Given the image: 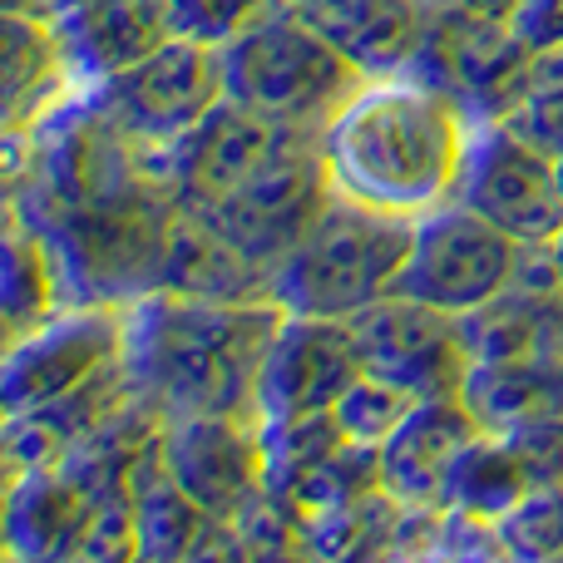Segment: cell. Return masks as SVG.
<instances>
[{"label":"cell","instance_id":"obj_11","mask_svg":"<svg viewBox=\"0 0 563 563\" xmlns=\"http://www.w3.org/2000/svg\"><path fill=\"white\" fill-rule=\"evenodd\" d=\"M297 139H307V134L282 129L273 119L223 99V104L198 129H188L184 139H174V144H164V148H144V174L154 178L168 198L213 203V198L243 188L253 174H263L282 148H291Z\"/></svg>","mask_w":563,"mask_h":563},{"label":"cell","instance_id":"obj_1","mask_svg":"<svg viewBox=\"0 0 563 563\" xmlns=\"http://www.w3.org/2000/svg\"><path fill=\"white\" fill-rule=\"evenodd\" d=\"M470 124L475 119L416 69L361 79L317 139L331 194L416 223L455 198Z\"/></svg>","mask_w":563,"mask_h":563},{"label":"cell","instance_id":"obj_26","mask_svg":"<svg viewBox=\"0 0 563 563\" xmlns=\"http://www.w3.org/2000/svg\"><path fill=\"white\" fill-rule=\"evenodd\" d=\"M273 5L277 0H168V20H174V35L203 40V45L223 49L228 40H238Z\"/></svg>","mask_w":563,"mask_h":563},{"label":"cell","instance_id":"obj_33","mask_svg":"<svg viewBox=\"0 0 563 563\" xmlns=\"http://www.w3.org/2000/svg\"><path fill=\"white\" fill-rule=\"evenodd\" d=\"M559 188H563V154H559Z\"/></svg>","mask_w":563,"mask_h":563},{"label":"cell","instance_id":"obj_2","mask_svg":"<svg viewBox=\"0 0 563 563\" xmlns=\"http://www.w3.org/2000/svg\"><path fill=\"white\" fill-rule=\"evenodd\" d=\"M277 321L282 307L267 297L218 301L154 287L124 307L119 376L164 420L257 416V371Z\"/></svg>","mask_w":563,"mask_h":563},{"label":"cell","instance_id":"obj_14","mask_svg":"<svg viewBox=\"0 0 563 563\" xmlns=\"http://www.w3.org/2000/svg\"><path fill=\"white\" fill-rule=\"evenodd\" d=\"M356 376H361V351L356 336H351V321L282 311L273 341H267L263 371H257L253 410L263 426L327 416Z\"/></svg>","mask_w":563,"mask_h":563},{"label":"cell","instance_id":"obj_9","mask_svg":"<svg viewBox=\"0 0 563 563\" xmlns=\"http://www.w3.org/2000/svg\"><path fill=\"white\" fill-rule=\"evenodd\" d=\"M410 69L445 89L470 119H509L529 99V45L509 20L470 15L445 0H430V25Z\"/></svg>","mask_w":563,"mask_h":563},{"label":"cell","instance_id":"obj_18","mask_svg":"<svg viewBox=\"0 0 563 563\" xmlns=\"http://www.w3.org/2000/svg\"><path fill=\"white\" fill-rule=\"evenodd\" d=\"M154 287L178 291V297L257 301V297H267V273L238 253L233 238L203 208L174 198L164 218V238H158Z\"/></svg>","mask_w":563,"mask_h":563},{"label":"cell","instance_id":"obj_21","mask_svg":"<svg viewBox=\"0 0 563 563\" xmlns=\"http://www.w3.org/2000/svg\"><path fill=\"white\" fill-rule=\"evenodd\" d=\"M465 406L485 430H505L534 416H563V361H505V366H470Z\"/></svg>","mask_w":563,"mask_h":563},{"label":"cell","instance_id":"obj_22","mask_svg":"<svg viewBox=\"0 0 563 563\" xmlns=\"http://www.w3.org/2000/svg\"><path fill=\"white\" fill-rule=\"evenodd\" d=\"M59 307V277L49 243L20 203L0 208V317L10 327H35Z\"/></svg>","mask_w":563,"mask_h":563},{"label":"cell","instance_id":"obj_10","mask_svg":"<svg viewBox=\"0 0 563 563\" xmlns=\"http://www.w3.org/2000/svg\"><path fill=\"white\" fill-rule=\"evenodd\" d=\"M351 321V336L361 351V371L400 386L416 400L460 396L470 380V346L460 317L440 307H426L416 297L386 291L380 301L361 307Z\"/></svg>","mask_w":563,"mask_h":563},{"label":"cell","instance_id":"obj_32","mask_svg":"<svg viewBox=\"0 0 563 563\" xmlns=\"http://www.w3.org/2000/svg\"><path fill=\"white\" fill-rule=\"evenodd\" d=\"M15 331H20V327H10V321H5V317H0V351H5V346H10V336H15Z\"/></svg>","mask_w":563,"mask_h":563},{"label":"cell","instance_id":"obj_5","mask_svg":"<svg viewBox=\"0 0 563 563\" xmlns=\"http://www.w3.org/2000/svg\"><path fill=\"white\" fill-rule=\"evenodd\" d=\"M124 361V307H55L0 351V416H30L109 380Z\"/></svg>","mask_w":563,"mask_h":563},{"label":"cell","instance_id":"obj_6","mask_svg":"<svg viewBox=\"0 0 563 563\" xmlns=\"http://www.w3.org/2000/svg\"><path fill=\"white\" fill-rule=\"evenodd\" d=\"M455 203L489 218L519 247H544L563 228L559 158L509 119H475L460 158Z\"/></svg>","mask_w":563,"mask_h":563},{"label":"cell","instance_id":"obj_20","mask_svg":"<svg viewBox=\"0 0 563 563\" xmlns=\"http://www.w3.org/2000/svg\"><path fill=\"white\" fill-rule=\"evenodd\" d=\"M95 499L65 465L15 475L5 485V559H75Z\"/></svg>","mask_w":563,"mask_h":563},{"label":"cell","instance_id":"obj_25","mask_svg":"<svg viewBox=\"0 0 563 563\" xmlns=\"http://www.w3.org/2000/svg\"><path fill=\"white\" fill-rule=\"evenodd\" d=\"M495 539L509 559H563V485H529L495 525Z\"/></svg>","mask_w":563,"mask_h":563},{"label":"cell","instance_id":"obj_12","mask_svg":"<svg viewBox=\"0 0 563 563\" xmlns=\"http://www.w3.org/2000/svg\"><path fill=\"white\" fill-rule=\"evenodd\" d=\"M331 198L327 168H321L317 139H297L291 148H282L263 174H253L243 188L198 203L247 257L253 267L273 273L287 257V247L301 238V228L321 213V203Z\"/></svg>","mask_w":563,"mask_h":563},{"label":"cell","instance_id":"obj_30","mask_svg":"<svg viewBox=\"0 0 563 563\" xmlns=\"http://www.w3.org/2000/svg\"><path fill=\"white\" fill-rule=\"evenodd\" d=\"M445 5H460V10H470V15L509 20V15H515V5H519V0H445Z\"/></svg>","mask_w":563,"mask_h":563},{"label":"cell","instance_id":"obj_15","mask_svg":"<svg viewBox=\"0 0 563 563\" xmlns=\"http://www.w3.org/2000/svg\"><path fill=\"white\" fill-rule=\"evenodd\" d=\"M475 410L465 396H435L416 400L400 430L376 450V485L396 509H416V515H440L445 509V479L460 450L479 435Z\"/></svg>","mask_w":563,"mask_h":563},{"label":"cell","instance_id":"obj_27","mask_svg":"<svg viewBox=\"0 0 563 563\" xmlns=\"http://www.w3.org/2000/svg\"><path fill=\"white\" fill-rule=\"evenodd\" d=\"M499 435L519 455L529 485H563V416L519 420V426H505Z\"/></svg>","mask_w":563,"mask_h":563},{"label":"cell","instance_id":"obj_19","mask_svg":"<svg viewBox=\"0 0 563 563\" xmlns=\"http://www.w3.org/2000/svg\"><path fill=\"white\" fill-rule=\"evenodd\" d=\"M75 95L55 25L30 10H0V129L30 134Z\"/></svg>","mask_w":563,"mask_h":563},{"label":"cell","instance_id":"obj_29","mask_svg":"<svg viewBox=\"0 0 563 563\" xmlns=\"http://www.w3.org/2000/svg\"><path fill=\"white\" fill-rule=\"evenodd\" d=\"M509 30L525 40L529 49H554L563 45V0H519Z\"/></svg>","mask_w":563,"mask_h":563},{"label":"cell","instance_id":"obj_23","mask_svg":"<svg viewBox=\"0 0 563 563\" xmlns=\"http://www.w3.org/2000/svg\"><path fill=\"white\" fill-rule=\"evenodd\" d=\"M529 475L519 465V455L509 450V440L499 430H479L460 460L450 465L445 479V515L475 519V525H499L509 509L525 499Z\"/></svg>","mask_w":563,"mask_h":563},{"label":"cell","instance_id":"obj_28","mask_svg":"<svg viewBox=\"0 0 563 563\" xmlns=\"http://www.w3.org/2000/svg\"><path fill=\"white\" fill-rule=\"evenodd\" d=\"M509 124L525 129L534 144H544L549 154H563V89H549V95H529L525 104L509 114Z\"/></svg>","mask_w":563,"mask_h":563},{"label":"cell","instance_id":"obj_24","mask_svg":"<svg viewBox=\"0 0 563 563\" xmlns=\"http://www.w3.org/2000/svg\"><path fill=\"white\" fill-rule=\"evenodd\" d=\"M410 410H416V396H406L400 386H390V380L361 371V376L341 390L336 406H331V426L341 430L346 445L376 455V450L400 430V420H406Z\"/></svg>","mask_w":563,"mask_h":563},{"label":"cell","instance_id":"obj_31","mask_svg":"<svg viewBox=\"0 0 563 563\" xmlns=\"http://www.w3.org/2000/svg\"><path fill=\"white\" fill-rule=\"evenodd\" d=\"M544 253H549V267H554V282H559V291H563V228L544 243Z\"/></svg>","mask_w":563,"mask_h":563},{"label":"cell","instance_id":"obj_16","mask_svg":"<svg viewBox=\"0 0 563 563\" xmlns=\"http://www.w3.org/2000/svg\"><path fill=\"white\" fill-rule=\"evenodd\" d=\"M356 75H406L430 25V0H287Z\"/></svg>","mask_w":563,"mask_h":563},{"label":"cell","instance_id":"obj_4","mask_svg":"<svg viewBox=\"0 0 563 563\" xmlns=\"http://www.w3.org/2000/svg\"><path fill=\"white\" fill-rule=\"evenodd\" d=\"M361 79L366 75H356L287 0H277L267 15H257L243 35L223 45L228 99L307 139H321V129L361 89Z\"/></svg>","mask_w":563,"mask_h":563},{"label":"cell","instance_id":"obj_13","mask_svg":"<svg viewBox=\"0 0 563 563\" xmlns=\"http://www.w3.org/2000/svg\"><path fill=\"white\" fill-rule=\"evenodd\" d=\"M164 470L213 519H238L267 495V430L257 416H178L158 435Z\"/></svg>","mask_w":563,"mask_h":563},{"label":"cell","instance_id":"obj_3","mask_svg":"<svg viewBox=\"0 0 563 563\" xmlns=\"http://www.w3.org/2000/svg\"><path fill=\"white\" fill-rule=\"evenodd\" d=\"M410 247L406 218L361 208L331 194L321 213L301 228L287 257L267 273V301L291 317H356L361 307L396 291L400 263Z\"/></svg>","mask_w":563,"mask_h":563},{"label":"cell","instance_id":"obj_17","mask_svg":"<svg viewBox=\"0 0 563 563\" xmlns=\"http://www.w3.org/2000/svg\"><path fill=\"white\" fill-rule=\"evenodd\" d=\"M49 25L79 89L104 85L174 35L168 0H69Z\"/></svg>","mask_w":563,"mask_h":563},{"label":"cell","instance_id":"obj_8","mask_svg":"<svg viewBox=\"0 0 563 563\" xmlns=\"http://www.w3.org/2000/svg\"><path fill=\"white\" fill-rule=\"evenodd\" d=\"M89 95L109 114V124L139 148H164L188 129H198L228 99L223 49L188 35H168L158 49L109 75Z\"/></svg>","mask_w":563,"mask_h":563},{"label":"cell","instance_id":"obj_7","mask_svg":"<svg viewBox=\"0 0 563 563\" xmlns=\"http://www.w3.org/2000/svg\"><path fill=\"white\" fill-rule=\"evenodd\" d=\"M519 257H525V247L515 238L450 198L410 223V247L396 291L450 311V317H465V311L485 307L499 291L515 287Z\"/></svg>","mask_w":563,"mask_h":563}]
</instances>
